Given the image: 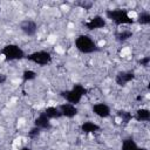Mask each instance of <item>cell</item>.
Listing matches in <instances>:
<instances>
[{
    "instance_id": "obj_1",
    "label": "cell",
    "mask_w": 150,
    "mask_h": 150,
    "mask_svg": "<svg viewBox=\"0 0 150 150\" xmlns=\"http://www.w3.org/2000/svg\"><path fill=\"white\" fill-rule=\"evenodd\" d=\"M88 93L87 88H84L81 83H75L73 84V88L69 89V90H62L60 93V95L68 102V103H71L74 105L79 104L82 100L83 96H86Z\"/></svg>"
},
{
    "instance_id": "obj_2",
    "label": "cell",
    "mask_w": 150,
    "mask_h": 150,
    "mask_svg": "<svg viewBox=\"0 0 150 150\" xmlns=\"http://www.w3.org/2000/svg\"><path fill=\"white\" fill-rule=\"evenodd\" d=\"M105 16H107V19L111 20L116 26L132 25L135 22V20L128 14V12L125 9H122V8L107 9L105 11Z\"/></svg>"
},
{
    "instance_id": "obj_3",
    "label": "cell",
    "mask_w": 150,
    "mask_h": 150,
    "mask_svg": "<svg viewBox=\"0 0 150 150\" xmlns=\"http://www.w3.org/2000/svg\"><path fill=\"white\" fill-rule=\"evenodd\" d=\"M75 47L82 54H91L98 50V46L87 34H81L75 39Z\"/></svg>"
},
{
    "instance_id": "obj_4",
    "label": "cell",
    "mask_w": 150,
    "mask_h": 150,
    "mask_svg": "<svg viewBox=\"0 0 150 150\" xmlns=\"http://www.w3.org/2000/svg\"><path fill=\"white\" fill-rule=\"evenodd\" d=\"M0 54L5 57V61H7V62L22 60L23 57H26L23 49L21 47H19L18 45H14V43H9V45L4 46L2 49L0 50Z\"/></svg>"
},
{
    "instance_id": "obj_5",
    "label": "cell",
    "mask_w": 150,
    "mask_h": 150,
    "mask_svg": "<svg viewBox=\"0 0 150 150\" xmlns=\"http://www.w3.org/2000/svg\"><path fill=\"white\" fill-rule=\"evenodd\" d=\"M26 59L29 61V62H33L38 66H48L52 63L53 61V57L50 55L49 52H46V50H36V52H33L28 55H26Z\"/></svg>"
},
{
    "instance_id": "obj_6",
    "label": "cell",
    "mask_w": 150,
    "mask_h": 150,
    "mask_svg": "<svg viewBox=\"0 0 150 150\" xmlns=\"http://www.w3.org/2000/svg\"><path fill=\"white\" fill-rule=\"evenodd\" d=\"M21 32L27 36H34L38 33V23L32 19H25L19 25Z\"/></svg>"
},
{
    "instance_id": "obj_7",
    "label": "cell",
    "mask_w": 150,
    "mask_h": 150,
    "mask_svg": "<svg viewBox=\"0 0 150 150\" xmlns=\"http://www.w3.org/2000/svg\"><path fill=\"white\" fill-rule=\"evenodd\" d=\"M135 71L134 70H122L118 71L115 76V82L117 86L120 87H124L127 86L129 82H131L135 79Z\"/></svg>"
},
{
    "instance_id": "obj_8",
    "label": "cell",
    "mask_w": 150,
    "mask_h": 150,
    "mask_svg": "<svg viewBox=\"0 0 150 150\" xmlns=\"http://www.w3.org/2000/svg\"><path fill=\"white\" fill-rule=\"evenodd\" d=\"M86 28L89 29V30H95V29H101V28H104L107 26V22H105V19H103V16L101 15H95L93 16L90 20H88L86 23H84Z\"/></svg>"
},
{
    "instance_id": "obj_9",
    "label": "cell",
    "mask_w": 150,
    "mask_h": 150,
    "mask_svg": "<svg viewBox=\"0 0 150 150\" xmlns=\"http://www.w3.org/2000/svg\"><path fill=\"white\" fill-rule=\"evenodd\" d=\"M93 112L96 116L101 117V118H107V117L110 116L111 110H110V108H109L108 104H105L103 102H98V103H95L93 105Z\"/></svg>"
},
{
    "instance_id": "obj_10",
    "label": "cell",
    "mask_w": 150,
    "mask_h": 150,
    "mask_svg": "<svg viewBox=\"0 0 150 150\" xmlns=\"http://www.w3.org/2000/svg\"><path fill=\"white\" fill-rule=\"evenodd\" d=\"M59 109H60V111L62 114V117H67V118H74L79 112L76 105H74L71 103H68V102L67 103H62L59 107Z\"/></svg>"
},
{
    "instance_id": "obj_11",
    "label": "cell",
    "mask_w": 150,
    "mask_h": 150,
    "mask_svg": "<svg viewBox=\"0 0 150 150\" xmlns=\"http://www.w3.org/2000/svg\"><path fill=\"white\" fill-rule=\"evenodd\" d=\"M34 127L39 128L41 131L42 130H49L52 128V123H50V120L46 116V114L42 111L35 120H34Z\"/></svg>"
},
{
    "instance_id": "obj_12",
    "label": "cell",
    "mask_w": 150,
    "mask_h": 150,
    "mask_svg": "<svg viewBox=\"0 0 150 150\" xmlns=\"http://www.w3.org/2000/svg\"><path fill=\"white\" fill-rule=\"evenodd\" d=\"M100 130V125L91 122V121H86L81 124V131L83 134H93Z\"/></svg>"
},
{
    "instance_id": "obj_13",
    "label": "cell",
    "mask_w": 150,
    "mask_h": 150,
    "mask_svg": "<svg viewBox=\"0 0 150 150\" xmlns=\"http://www.w3.org/2000/svg\"><path fill=\"white\" fill-rule=\"evenodd\" d=\"M43 112L46 114V116L49 120H57V118L62 117V114H61L59 107H48V108L45 109Z\"/></svg>"
},
{
    "instance_id": "obj_14",
    "label": "cell",
    "mask_w": 150,
    "mask_h": 150,
    "mask_svg": "<svg viewBox=\"0 0 150 150\" xmlns=\"http://www.w3.org/2000/svg\"><path fill=\"white\" fill-rule=\"evenodd\" d=\"M135 120L138 122H148L150 121V110L146 108H141L135 114Z\"/></svg>"
},
{
    "instance_id": "obj_15",
    "label": "cell",
    "mask_w": 150,
    "mask_h": 150,
    "mask_svg": "<svg viewBox=\"0 0 150 150\" xmlns=\"http://www.w3.org/2000/svg\"><path fill=\"white\" fill-rule=\"evenodd\" d=\"M139 146L137 145V143L135 142L134 138H125L122 141V145H121V150H138Z\"/></svg>"
},
{
    "instance_id": "obj_16",
    "label": "cell",
    "mask_w": 150,
    "mask_h": 150,
    "mask_svg": "<svg viewBox=\"0 0 150 150\" xmlns=\"http://www.w3.org/2000/svg\"><path fill=\"white\" fill-rule=\"evenodd\" d=\"M132 32L131 30H121V32H117L115 34V39L118 41V42H124L127 40H129L130 38H132Z\"/></svg>"
},
{
    "instance_id": "obj_17",
    "label": "cell",
    "mask_w": 150,
    "mask_h": 150,
    "mask_svg": "<svg viewBox=\"0 0 150 150\" xmlns=\"http://www.w3.org/2000/svg\"><path fill=\"white\" fill-rule=\"evenodd\" d=\"M137 22L139 25H143V26H146L150 23V13L146 12V11H143L141 12L138 15H137Z\"/></svg>"
},
{
    "instance_id": "obj_18",
    "label": "cell",
    "mask_w": 150,
    "mask_h": 150,
    "mask_svg": "<svg viewBox=\"0 0 150 150\" xmlns=\"http://www.w3.org/2000/svg\"><path fill=\"white\" fill-rule=\"evenodd\" d=\"M117 116L122 120V122H123L124 124H128V123L134 118V116L131 115V112H129V111H127V110H118V111H117Z\"/></svg>"
},
{
    "instance_id": "obj_19",
    "label": "cell",
    "mask_w": 150,
    "mask_h": 150,
    "mask_svg": "<svg viewBox=\"0 0 150 150\" xmlns=\"http://www.w3.org/2000/svg\"><path fill=\"white\" fill-rule=\"evenodd\" d=\"M36 73L32 69H26L23 73H22V80L23 82H28V81H33L36 79Z\"/></svg>"
},
{
    "instance_id": "obj_20",
    "label": "cell",
    "mask_w": 150,
    "mask_h": 150,
    "mask_svg": "<svg viewBox=\"0 0 150 150\" xmlns=\"http://www.w3.org/2000/svg\"><path fill=\"white\" fill-rule=\"evenodd\" d=\"M40 134H41V130H40L39 128L34 127V128H32V129L28 131V137L34 139V138H38V137L40 136Z\"/></svg>"
},
{
    "instance_id": "obj_21",
    "label": "cell",
    "mask_w": 150,
    "mask_h": 150,
    "mask_svg": "<svg viewBox=\"0 0 150 150\" xmlns=\"http://www.w3.org/2000/svg\"><path fill=\"white\" fill-rule=\"evenodd\" d=\"M76 5L80 6V7L83 8V9H90L91 6H93V2H91V1H80V2H77Z\"/></svg>"
},
{
    "instance_id": "obj_22",
    "label": "cell",
    "mask_w": 150,
    "mask_h": 150,
    "mask_svg": "<svg viewBox=\"0 0 150 150\" xmlns=\"http://www.w3.org/2000/svg\"><path fill=\"white\" fill-rule=\"evenodd\" d=\"M138 63H139L142 67H148L149 63H150V56H143V57L138 61Z\"/></svg>"
},
{
    "instance_id": "obj_23",
    "label": "cell",
    "mask_w": 150,
    "mask_h": 150,
    "mask_svg": "<svg viewBox=\"0 0 150 150\" xmlns=\"http://www.w3.org/2000/svg\"><path fill=\"white\" fill-rule=\"evenodd\" d=\"M7 81V76L4 73H0V84H4Z\"/></svg>"
},
{
    "instance_id": "obj_24",
    "label": "cell",
    "mask_w": 150,
    "mask_h": 150,
    "mask_svg": "<svg viewBox=\"0 0 150 150\" xmlns=\"http://www.w3.org/2000/svg\"><path fill=\"white\" fill-rule=\"evenodd\" d=\"M20 150H32V149H30V148H28V146H22Z\"/></svg>"
},
{
    "instance_id": "obj_25",
    "label": "cell",
    "mask_w": 150,
    "mask_h": 150,
    "mask_svg": "<svg viewBox=\"0 0 150 150\" xmlns=\"http://www.w3.org/2000/svg\"><path fill=\"white\" fill-rule=\"evenodd\" d=\"M138 150H148V149H146V148H141V146H139V149H138Z\"/></svg>"
},
{
    "instance_id": "obj_26",
    "label": "cell",
    "mask_w": 150,
    "mask_h": 150,
    "mask_svg": "<svg viewBox=\"0 0 150 150\" xmlns=\"http://www.w3.org/2000/svg\"><path fill=\"white\" fill-rule=\"evenodd\" d=\"M0 12H1V7H0Z\"/></svg>"
}]
</instances>
